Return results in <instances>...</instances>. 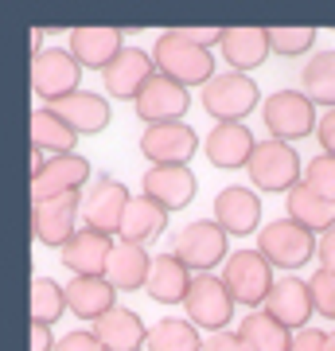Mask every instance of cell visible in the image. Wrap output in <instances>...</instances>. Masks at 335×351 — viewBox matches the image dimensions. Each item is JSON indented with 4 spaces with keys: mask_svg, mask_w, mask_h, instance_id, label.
Wrapping results in <instances>:
<instances>
[{
    "mask_svg": "<svg viewBox=\"0 0 335 351\" xmlns=\"http://www.w3.org/2000/svg\"><path fill=\"white\" fill-rule=\"evenodd\" d=\"M152 63L160 75H168L179 86H207L214 78V55L207 47H199L175 27V32H160L156 47H152Z\"/></svg>",
    "mask_w": 335,
    "mask_h": 351,
    "instance_id": "obj_1",
    "label": "cell"
},
{
    "mask_svg": "<svg viewBox=\"0 0 335 351\" xmlns=\"http://www.w3.org/2000/svg\"><path fill=\"white\" fill-rule=\"evenodd\" d=\"M261 121L269 129L273 141H285V145H297V141L312 137L320 117H316V106L304 90H273L265 106H261Z\"/></svg>",
    "mask_w": 335,
    "mask_h": 351,
    "instance_id": "obj_2",
    "label": "cell"
},
{
    "mask_svg": "<svg viewBox=\"0 0 335 351\" xmlns=\"http://www.w3.org/2000/svg\"><path fill=\"white\" fill-rule=\"evenodd\" d=\"M249 180H253V188L258 191H293L297 184H304V164H300L297 149L293 145H285V141H273L265 137L258 141V149H253V156H249Z\"/></svg>",
    "mask_w": 335,
    "mask_h": 351,
    "instance_id": "obj_3",
    "label": "cell"
},
{
    "mask_svg": "<svg viewBox=\"0 0 335 351\" xmlns=\"http://www.w3.org/2000/svg\"><path fill=\"white\" fill-rule=\"evenodd\" d=\"M316 234L293 219H273L258 230V254L277 269H300L316 258Z\"/></svg>",
    "mask_w": 335,
    "mask_h": 351,
    "instance_id": "obj_4",
    "label": "cell"
},
{
    "mask_svg": "<svg viewBox=\"0 0 335 351\" xmlns=\"http://www.w3.org/2000/svg\"><path fill=\"white\" fill-rule=\"evenodd\" d=\"M82 82V63H78L71 47H39L32 55V90L47 101H62L78 94Z\"/></svg>",
    "mask_w": 335,
    "mask_h": 351,
    "instance_id": "obj_5",
    "label": "cell"
},
{
    "mask_svg": "<svg viewBox=\"0 0 335 351\" xmlns=\"http://www.w3.org/2000/svg\"><path fill=\"white\" fill-rule=\"evenodd\" d=\"M261 106V90L249 75H214L207 86H203V110L211 113L214 121H246L249 113Z\"/></svg>",
    "mask_w": 335,
    "mask_h": 351,
    "instance_id": "obj_6",
    "label": "cell"
},
{
    "mask_svg": "<svg viewBox=\"0 0 335 351\" xmlns=\"http://www.w3.org/2000/svg\"><path fill=\"white\" fill-rule=\"evenodd\" d=\"M223 281L230 289V297L246 308L265 304V297L273 293V265L265 262L258 250H234L223 265Z\"/></svg>",
    "mask_w": 335,
    "mask_h": 351,
    "instance_id": "obj_7",
    "label": "cell"
},
{
    "mask_svg": "<svg viewBox=\"0 0 335 351\" xmlns=\"http://www.w3.org/2000/svg\"><path fill=\"white\" fill-rule=\"evenodd\" d=\"M234 297L226 289L223 277L214 274H195L191 277V293H187V320L195 328H207V332H226V324L234 320Z\"/></svg>",
    "mask_w": 335,
    "mask_h": 351,
    "instance_id": "obj_8",
    "label": "cell"
},
{
    "mask_svg": "<svg viewBox=\"0 0 335 351\" xmlns=\"http://www.w3.org/2000/svg\"><path fill=\"white\" fill-rule=\"evenodd\" d=\"M172 254L191 274H211L219 262L226 265V230L214 219H195L175 234Z\"/></svg>",
    "mask_w": 335,
    "mask_h": 351,
    "instance_id": "obj_9",
    "label": "cell"
},
{
    "mask_svg": "<svg viewBox=\"0 0 335 351\" xmlns=\"http://www.w3.org/2000/svg\"><path fill=\"white\" fill-rule=\"evenodd\" d=\"M140 152L152 168H187V160L199 152V133L184 121L149 125L140 133Z\"/></svg>",
    "mask_w": 335,
    "mask_h": 351,
    "instance_id": "obj_10",
    "label": "cell"
},
{
    "mask_svg": "<svg viewBox=\"0 0 335 351\" xmlns=\"http://www.w3.org/2000/svg\"><path fill=\"white\" fill-rule=\"evenodd\" d=\"M90 184V160L78 152L66 156H47V164L32 172V203L62 199V195H78V188Z\"/></svg>",
    "mask_w": 335,
    "mask_h": 351,
    "instance_id": "obj_11",
    "label": "cell"
},
{
    "mask_svg": "<svg viewBox=\"0 0 335 351\" xmlns=\"http://www.w3.org/2000/svg\"><path fill=\"white\" fill-rule=\"evenodd\" d=\"M129 203H133V195H129V188L121 180L98 176L86 188V195H82V219H86L90 230L113 234V230H121V219L129 211Z\"/></svg>",
    "mask_w": 335,
    "mask_h": 351,
    "instance_id": "obj_12",
    "label": "cell"
},
{
    "mask_svg": "<svg viewBox=\"0 0 335 351\" xmlns=\"http://www.w3.org/2000/svg\"><path fill=\"white\" fill-rule=\"evenodd\" d=\"M133 106H137L140 121H149V125H172V121H184V113L191 110V98H187V86H179V82H172L168 75L156 71Z\"/></svg>",
    "mask_w": 335,
    "mask_h": 351,
    "instance_id": "obj_13",
    "label": "cell"
},
{
    "mask_svg": "<svg viewBox=\"0 0 335 351\" xmlns=\"http://www.w3.org/2000/svg\"><path fill=\"white\" fill-rule=\"evenodd\" d=\"M156 75V63H152L149 51L140 47H125L117 59H113L106 71H101V82L110 90V98H121V101H137L140 90L149 86V78Z\"/></svg>",
    "mask_w": 335,
    "mask_h": 351,
    "instance_id": "obj_14",
    "label": "cell"
},
{
    "mask_svg": "<svg viewBox=\"0 0 335 351\" xmlns=\"http://www.w3.org/2000/svg\"><path fill=\"white\" fill-rule=\"evenodd\" d=\"M258 149V141L249 133L242 121H223V125H214L203 141V156L214 164V168H223V172H234V168H249V156Z\"/></svg>",
    "mask_w": 335,
    "mask_h": 351,
    "instance_id": "obj_15",
    "label": "cell"
},
{
    "mask_svg": "<svg viewBox=\"0 0 335 351\" xmlns=\"http://www.w3.org/2000/svg\"><path fill=\"white\" fill-rule=\"evenodd\" d=\"M78 199H82V195H62V199L32 203V230H36V242L62 250L66 242L75 239L78 234V226H75Z\"/></svg>",
    "mask_w": 335,
    "mask_h": 351,
    "instance_id": "obj_16",
    "label": "cell"
},
{
    "mask_svg": "<svg viewBox=\"0 0 335 351\" xmlns=\"http://www.w3.org/2000/svg\"><path fill=\"white\" fill-rule=\"evenodd\" d=\"M113 246H117V242H110V234L82 226L75 239L59 250V258L75 277H106V265H110Z\"/></svg>",
    "mask_w": 335,
    "mask_h": 351,
    "instance_id": "obj_17",
    "label": "cell"
},
{
    "mask_svg": "<svg viewBox=\"0 0 335 351\" xmlns=\"http://www.w3.org/2000/svg\"><path fill=\"white\" fill-rule=\"evenodd\" d=\"M214 223L223 226L226 234H258L261 230V199L249 188H223L214 195Z\"/></svg>",
    "mask_w": 335,
    "mask_h": 351,
    "instance_id": "obj_18",
    "label": "cell"
},
{
    "mask_svg": "<svg viewBox=\"0 0 335 351\" xmlns=\"http://www.w3.org/2000/svg\"><path fill=\"white\" fill-rule=\"evenodd\" d=\"M265 313L273 316L277 324H285L288 332H300V328L308 324V316L316 313L308 281H300V277H281L273 285V293L265 297Z\"/></svg>",
    "mask_w": 335,
    "mask_h": 351,
    "instance_id": "obj_19",
    "label": "cell"
},
{
    "mask_svg": "<svg viewBox=\"0 0 335 351\" xmlns=\"http://www.w3.org/2000/svg\"><path fill=\"white\" fill-rule=\"evenodd\" d=\"M47 110L59 113L78 137H94V133H101V129L113 121V106L101 98V94H90V90H78V94H71V98L51 101Z\"/></svg>",
    "mask_w": 335,
    "mask_h": 351,
    "instance_id": "obj_20",
    "label": "cell"
},
{
    "mask_svg": "<svg viewBox=\"0 0 335 351\" xmlns=\"http://www.w3.org/2000/svg\"><path fill=\"white\" fill-rule=\"evenodd\" d=\"M66 43H71V55L90 71H106L125 51V36L117 27H75Z\"/></svg>",
    "mask_w": 335,
    "mask_h": 351,
    "instance_id": "obj_21",
    "label": "cell"
},
{
    "mask_svg": "<svg viewBox=\"0 0 335 351\" xmlns=\"http://www.w3.org/2000/svg\"><path fill=\"white\" fill-rule=\"evenodd\" d=\"M140 188L149 199H156L164 211H184L187 203L195 199V172L191 168H149Z\"/></svg>",
    "mask_w": 335,
    "mask_h": 351,
    "instance_id": "obj_22",
    "label": "cell"
},
{
    "mask_svg": "<svg viewBox=\"0 0 335 351\" xmlns=\"http://www.w3.org/2000/svg\"><path fill=\"white\" fill-rule=\"evenodd\" d=\"M90 332L101 339L106 351H140V348H149V328H145V320H140L133 308H121V304H117L113 313H106L101 320H94Z\"/></svg>",
    "mask_w": 335,
    "mask_h": 351,
    "instance_id": "obj_23",
    "label": "cell"
},
{
    "mask_svg": "<svg viewBox=\"0 0 335 351\" xmlns=\"http://www.w3.org/2000/svg\"><path fill=\"white\" fill-rule=\"evenodd\" d=\"M269 27H226L223 36V59L230 71L238 75H249V71H258L265 63V55H269Z\"/></svg>",
    "mask_w": 335,
    "mask_h": 351,
    "instance_id": "obj_24",
    "label": "cell"
},
{
    "mask_svg": "<svg viewBox=\"0 0 335 351\" xmlns=\"http://www.w3.org/2000/svg\"><path fill=\"white\" fill-rule=\"evenodd\" d=\"M191 277H195V274H191V269H187L172 250L156 254V258H152V274H149L145 293H149L156 304H184L187 293H191Z\"/></svg>",
    "mask_w": 335,
    "mask_h": 351,
    "instance_id": "obj_25",
    "label": "cell"
},
{
    "mask_svg": "<svg viewBox=\"0 0 335 351\" xmlns=\"http://www.w3.org/2000/svg\"><path fill=\"white\" fill-rule=\"evenodd\" d=\"M66 308L78 316V320H101L106 313L117 308V289L106 281V277H71L66 285Z\"/></svg>",
    "mask_w": 335,
    "mask_h": 351,
    "instance_id": "obj_26",
    "label": "cell"
},
{
    "mask_svg": "<svg viewBox=\"0 0 335 351\" xmlns=\"http://www.w3.org/2000/svg\"><path fill=\"white\" fill-rule=\"evenodd\" d=\"M152 274V258L145 246H133V242H117L110 254V265H106V281H110L117 293H133V289H145Z\"/></svg>",
    "mask_w": 335,
    "mask_h": 351,
    "instance_id": "obj_27",
    "label": "cell"
},
{
    "mask_svg": "<svg viewBox=\"0 0 335 351\" xmlns=\"http://www.w3.org/2000/svg\"><path fill=\"white\" fill-rule=\"evenodd\" d=\"M285 211H288L293 223H300L304 230H312V234H327V230L335 226V203L323 199V195H316L308 184H297V188L288 191Z\"/></svg>",
    "mask_w": 335,
    "mask_h": 351,
    "instance_id": "obj_28",
    "label": "cell"
},
{
    "mask_svg": "<svg viewBox=\"0 0 335 351\" xmlns=\"http://www.w3.org/2000/svg\"><path fill=\"white\" fill-rule=\"evenodd\" d=\"M164 226H168V211H164L156 199L140 195V199L129 203V211L121 219V242H133V246H149L152 239H160Z\"/></svg>",
    "mask_w": 335,
    "mask_h": 351,
    "instance_id": "obj_29",
    "label": "cell"
},
{
    "mask_svg": "<svg viewBox=\"0 0 335 351\" xmlns=\"http://www.w3.org/2000/svg\"><path fill=\"white\" fill-rule=\"evenodd\" d=\"M78 133L66 121H62L59 113H51L47 106H39L32 113V149L36 152H51V156H66V152L75 149Z\"/></svg>",
    "mask_w": 335,
    "mask_h": 351,
    "instance_id": "obj_30",
    "label": "cell"
},
{
    "mask_svg": "<svg viewBox=\"0 0 335 351\" xmlns=\"http://www.w3.org/2000/svg\"><path fill=\"white\" fill-rule=\"evenodd\" d=\"M238 336H242L246 351H293V332L285 324H277L265 308L261 313H249L238 324Z\"/></svg>",
    "mask_w": 335,
    "mask_h": 351,
    "instance_id": "obj_31",
    "label": "cell"
},
{
    "mask_svg": "<svg viewBox=\"0 0 335 351\" xmlns=\"http://www.w3.org/2000/svg\"><path fill=\"white\" fill-rule=\"evenodd\" d=\"M300 90L312 98V106L335 110V51H316L300 75Z\"/></svg>",
    "mask_w": 335,
    "mask_h": 351,
    "instance_id": "obj_32",
    "label": "cell"
},
{
    "mask_svg": "<svg viewBox=\"0 0 335 351\" xmlns=\"http://www.w3.org/2000/svg\"><path fill=\"white\" fill-rule=\"evenodd\" d=\"M149 351H203V339L191 320L164 316L149 328Z\"/></svg>",
    "mask_w": 335,
    "mask_h": 351,
    "instance_id": "obj_33",
    "label": "cell"
},
{
    "mask_svg": "<svg viewBox=\"0 0 335 351\" xmlns=\"http://www.w3.org/2000/svg\"><path fill=\"white\" fill-rule=\"evenodd\" d=\"M66 313V285L51 281V277H36L32 281V324H55Z\"/></svg>",
    "mask_w": 335,
    "mask_h": 351,
    "instance_id": "obj_34",
    "label": "cell"
},
{
    "mask_svg": "<svg viewBox=\"0 0 335 351\" xmlns=\"http://www.w3.org/2000/svg\"><path fill=\"white\" fill-rule=\"evenodd\" d=\"M316 43V27H269V47L277 55H304Z\"/></svg>",
    "mask_w": 335,
    "mask_h": 351,
    "instance_id": "obj_35",
    "label": "cell"
},
{
    "mask_svg": "<svg viewBox=\"0 0 335 351\" xmlns=\"http://www.w3.org/2000/svg\"><path fill=\"white\" fill-rule=\"evenodd\" d=\"M304 184H308L316 195L335 203V156H327V152L312 156V160L304 164Z\"/></svg>",
    "mask_w": 335,
    "mask_h": 351,
    "instance_id": "obj_36",
    "label": "cell"
},
{
    "mask_svg": "<svg viewBox=\"0 0 335 351\" xmlns=\"http://www.w3.org/2000/svg\"><path fill=\"white\" fill-rule=\"evenodd\" d=\"M308 289H312V304H316V313L335 320V274L327 269H316L308 277Z\"/></svg>",
    "mask_w": 335,
    "mask_h": 351,
    "instance_id": "obj_37",
    "label": "cell"
},
{
    "mask_svg": "<svg viewBox=\"0 0 335 351\" xmlns=\"http://www.w3.org/2000/svg\"><path fill=\"white\" fill-rule=\"evenodd\" d=\"M55 351H106V348H101V339L94 332H66L55 343Z\"/></svg>",
    "mask_w": 335,
    "mask_h": 351,
    "instance_id": "obj_38",
    "label": "cell"
},
{
    "mask_svg": "<svg viewBox=\"0 0 335 351\" xmlns=\"http://www.w3.org/2000/svg\"><path fill=\"white\" fill-rule=\"evenodd\" d=\"M327 336H332V332L300 328V332H293V351H327Z\"/></svg>",
    "mask_w": 335,
    "mask_h": 351,
    "instance_id": "obj_39",
    "label": "cell"
},
{
    "mask_svg": "<svg viewBox=\"0 0 335 351\" xmlns=\"http://www.w3.org/2000/svg\"><path fill=\"white\" fill-rule=\"evenodd\" d=\"M191 43H199V47H207L211 51V43H219L223 47V36H226V27H179Z\"/></svg>",
    "mask_w": 335,
    "mask_h": 351,
    "instance_id": "obj_40",
    "label": "cell"
},
{
    "mask_svg": "<svg viewBox=\"0 0 335 351\" xmlns=\"http://www.w3.org/2000/svg\"><path fill=\"white\" fill-rule=\"evenodd\" d=\"M316 141L327 156H335V110H323L320 125H316Z\"/></svg>",
    "mask_w": 335,
    "mask_h": 351,
    "instance_id": "obj_41",
    "label": "cell"
},
{
    "mask_svg": "<svg viewBox=\"0 0 335 351\" xmlns=\"http://www.w3.org/2000/svg\"><path fill=\"white\" fill-rule=\"evenodd\" d=\"M203 351H246L238 332H214L211 339H203Z\"/></svg>",
    "mask_w": 335,
    "mask_h": 351,
    "instance_id": "obj_42",
    "label": "cell"
},
{
    "mask_svg": "<svg viewBox=\"0 0 335 351\" xmlns=\"http://www.w3.org/2000/svg\"><path fill=\"white\" fill-rule=\"evenodd\" d=\"M316 258H320V269H327V274H335V226L327 230L320 239V246H316Z\"/></svg>",
    "mask_w": 335,
    "mask_h": 351,
    "instance_id": "obj_43",
    "label": "cell"
},
{
    "mask_svg": "<svg viewBox=\"0 0 335 351\" xmlns=\"http://www.w3.org/2000/svg\"><path fill=\"white\" fill-rule=\"evenodd\" d=\"M59 339H51V328L47 324H32V351H55Z\"/></svg>",
    "mask_w": 335,
    "mask_h": 351,
    "instance_id": "obj_44",
    "label": "cell"
},
{
    "mask_svg": "<svg viewBox=\"0 0 335 351\" xmlns=\"http://www.w3.org/2000/svg\"><path fill=\"white\" fill-rule=\"evenodd\" d=\"M327 351H335V332H332V336H327Z\"/></svg>",
    "mask_w": 335,
    "mask_h": 351,
    "instance_id": "obj_45",
    "label": "cell"
}]
</instances>
